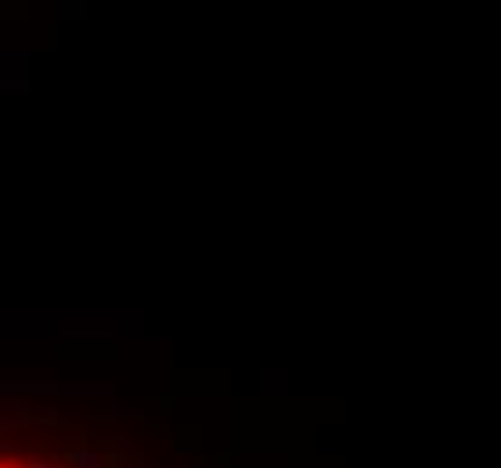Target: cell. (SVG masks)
I'll list each match as a JSON object with an SVG mask.
<instances>
[{
    "label": "cell",
    "mask_w": 501,
    "mask_h": 468,
    "mask_svg": "<svg viewBox=\"0 0 501 468\" xmlns=\"http://www.w3.org/2000/svg\"><path fill=\"white\" fill-rule=\"evenodd\" d=\"M0 90L26 94L29 90V50H4L0 54Z\"/></svg>",
    "instance_id": "6da1fadb"
},
{
    "label": "cell",
    "mask_w": 501,
    "mask_h": 468,
    "mask_svg": "<svg viewBox=\"0 0 501 468\" xmlns=\"http://www.w3.org/2000/svg\"><path fill=\"white\" fill-rule=\"evenodd\" d=\"M26 468H47V457H40V454H36V457H29V461H26Z\"/></svg>",
    "instance_id": "277c9868"
},
{
    "label": "cell",
    "mask_w": 501,
    "mask_h": 468,
    "mask_svg": "<svg viewBox=\"0 0 501 468\" xmlns=\"http://www.w3.org/2000/svg\"><path fill=\"white\" fill-rule=\"evenodd\" d=\"M0 468H26V461H19V457L4 454V461H0Z\"/></svg>",
    "instance_id": "3957f363"
},
{
    "label": "cell",
    "mask_w": 501,
    "mask_h": 468,
    "mask_svg": "<svg viewBox=\"0 0 501 468\" xmlns=\"http://www.w3.org/2000/svg\"><path fill=\"white\" fill-rule=\"evenodd\" d=\"M58 22H83L87 18V0H58Z\"/></svg>",
    "instance_id": "7a4b0ae2"
}]
</instances>
